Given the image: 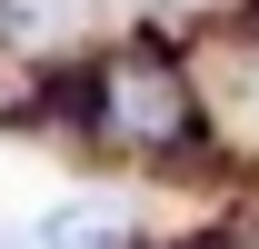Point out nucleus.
I'll use <instances>...</instances> for the list:
<instances>
[{
  "label": "nucleus",
  "instance_id": "obj_1",
  "mask_svg": "<svg viewBox=\"0 0 259 249\" xmlns=\"http://www.w3.org/2000/svg\"><path fill=\"white\" fill-rule=\"evenodd\" d=\"M60 110L80 120L90 150H130V159H190L199 140H209L190 70L169 60L160 40H130V50H110V60H90L60 90Z\"/></svg>",
  "mask_w": 259,
  "mask_h": 249
},
{
  "label": "nucleus",
  "instance_id": "obj_2",
  "mask_svg": "<svg viewBox=\"0 0 259 249\" xmlns=\"http://www.w3.org/2000/svg\"><path fill=\"white\" fill-rule=\"evenodd\" d=\"M40 249H140V239H130L120 199H60V210L40 219Z\"/></svg>",
  "mask_w": 259,
  "mask_h": 249
},
{
  "label": "nucleus",
  "instance_id": "obj_3",
  "mask_svg": "<svg viewBox=\"0 0 259 249\" xmlns=\"http://www.w3.org/2000/svg\"><path fill=\"white\" fill-rule=\"evenodd\" d=\"M80 20V0H0V40H50Z\"/></svg>",
  "mask_w": 259,
  "mask_h": 249
},
{
  "label": "nucleus",
  "instance_id": "obj_4",
  "mask_svg": "<svg viewBox=\"0 0 259 249\" xmlns=\"http://www.w3.org/2000/svg\"><path fill=\"white\" fill-rule=\"evenodd\" d=\"M160 249H239L229 229H190V239H160Z\"/></svg>",
  "mask_w": 259,
  "mask_h": 249
},
{
  "label": "nucleus",
  "instance_id": "obj_5",
  "mask_svg": "<svg viewBox=\"0 0 259 249\" xmlns=\"http://www.w3.org/2000/svg\"><path fill=\"white\" fill-rule=\"evenodd\" d=\"M0 249H40V239H10V229H0Z\"/></svg>",
  "mask_w": 259,
  "mask_h": 249
}]
</instances>
